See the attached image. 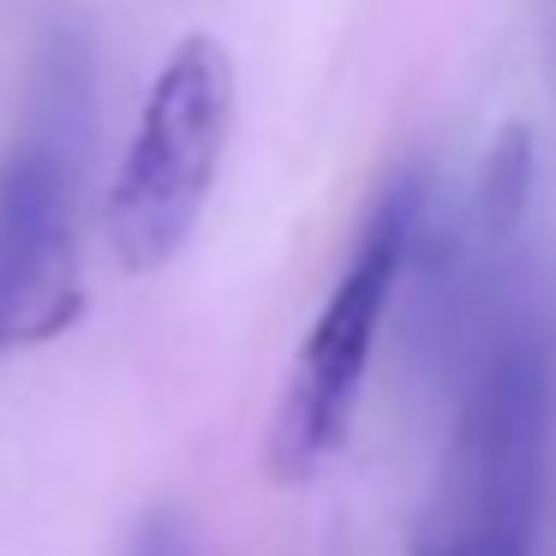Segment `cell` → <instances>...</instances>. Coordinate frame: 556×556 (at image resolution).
Wrapping results in <instances>:
<instances>
[{
    "instance_id": "cell-1",
    "label": "cell",
    "mask_w": 556,
    "mask_h": 556,
    "mask_svg": "<svg viewBox=\"0 0 556 556\" xmlns=\"http://www.w3.org/2000/svg\"><path fill=\"white\" fill-rule=\"evenodd\" d=\"M556 437V341L539 317L508 312L484 329L460 383L443 491L425 532H455L532 556Z\"/></svg>"
},
{
    "instance_id": "cell-2",
    "label": "cell",
    "mask_w": 556,
    "mask_h": 556,
    "mask_svg": "<svg viewBox=\"0 0 556 556\" xmlns=\"http://www.w3.org/2000/svg\"><path fill=\"white\" fill-rule=\"evenodd\" d=\"M233 126V66L216 37H186L156 73L132 150L109 192V245L132 276L174 264L222 174Z\"/></svg>"
},
{
    "instance_id": "cell-3",
    "label": "cell",
    "mask_w": 556,
    "mask_h": 556,
    "mask_svg": "<svg viewBox=\"0 0 556 556\" xmlns=\"http://www.w3.org/2000/svg\"><path fill=\"white\" fill-rule=\"evenodd\" d=\"M419 222H425V186L407 174V180H395L377 198L348 269L329 288L317 324L305 329V348L288 371L276 425H269V472L276 479H288V484L312 479L341 448L353 407H359L365 371H371L377 329H383L395 281L413 257V240H419Z\"/></svg>"
},
{
    "instance_id": "cell-4",
    "label": "cell",
    "mask_w": 556,
    "mask_h": 556,
    "mask_svg": "<svg viewBox=\"0 0 556 556\" xmlns=\"http://www.w3.org/2000/svg\"><path fill=\"white\" fill-rule=\"evenodd\" d=\"M78 312L73 174L49 144L0 162V353L49 341Z\"/></svg>"
},
{
    "instance_id": "cell-5",
    "label": "cell",
    "mask_w": 556,
    "mask_h": 556,
    "mask_svg": "<svg viewBox=\"0 0 556 556\" xmlns=\"http://www.w3.org/2000/svg\"><path fill=\"white\" fill-rule=\"evenodd\" d=\"M527 198H532V138L527 126H503L479 168V192H472V222H479L484 240L503 245L527 216Z\"/></svg>"
},
{
    "instance_id": "cell-6",
    "label": "cell",
    "mask_w": 556,
    "mask_h": 556,
    "mask_svg": "<svg viewBox=\"0 0 556 556\" xmlns=\"http://www.w3.org/2000/svg\"><path fill=\"white\" fill-rule=\"evenodd\" d=\"M551 78H556V0H551Z\"/></svg>"
}]
</instances>
